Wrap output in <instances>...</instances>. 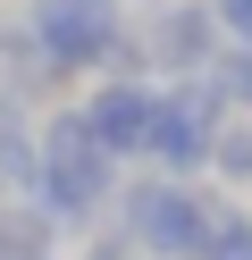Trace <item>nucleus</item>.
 <instances>
[{"label": "nucleus", "instance_id": "nucleus-4", "mask_svg": "<svg viewBox=\"0 0 252 260\" xmlns=\"http://www.w3.org/2000/svg\"><path fill=\"white\" fill-rule=\"evenodd\" d=\"M25 34L42 42V59L59 76H76V68H109V51L126 42V25H118V0H34Z\"/></svg>", "mask_w": 252, "mask_h": 260}, {"label": "nucleus", "instance_id": "nucleus-11", "mask_svg": "<svg viewBox=\"0 0 252 260\" xmlns=\"http://www.w3.org/2000/svg\"><path fill=\"white\" fill-rule=\"evenodd\" d=\"M210 168H218V176H252V126H218Z\"/></svg>", "mask_w": 252, "mask_h": 260}, {"label": "nucleus", "instance_id": "nucleus-10", "mask_svg": "<svg viewBox=\"0 0 252 260\" xmlns=\"http://www.w3.org/2000/svg\"><path fill=\"white\" fill-rule=\"evenodd\" d=\"M202 260H252V218H244V210H218V218H210V252H202Z\"/></svg>", "mask_w": 252, "mask_h": 260}, {"label": "nucleus", "instance_id": "nucleus-1", "mask_svg": "<svg viewBox=\"0 0 252 260\" xmlns=\"http://www.w3.org/2000/svg\"><path fill=\"white\" fill-rule=\"evenodd\" d=\"M34 159H42V210L50 218H93L101 202L118 193V159L93 143V126H84V109H59V118L34 135Z\"/></svg>", "mask_w": 252, "mask_h": 260}, {"label": "nucleus", "instance_id": "nucleus-12", "mask_svg": "<svg viewBox=\"0 0 252 260\" xmlns=\"http://www.w3.org/2000/svg\"><path fill=\"white\" fill-rule=\"evenodd\" d=\"M210 17H218V25H227V34H235V42H252V0H218Z\"/></svg>", "mask_w": 252, "mask_h": 260}, {"label": "nucleus", "instance_id": "nucleus-3", "mask_svg": "<svg viewBox=\"0 0 252 260\" xmlns=\"http://www.w3.org/2000/svg\"><path fill=\"white\" fill-rule=\"evenodd\" d=\"M218 126H227V101L210 92V76H177V84L151 101V143H143V159L160 176H193V168H210V151H218Z\"/></svg>", "mask_w": 252, "mask_h": 260}, {"label": "nucleus", "instance_id": "nucleus-7", "mask_svg": "<svg viewBox=\"0 0 252 260\" xmlns=\"http://www.w3.org/2000/svg\"><path fill=\"white\" fill-rule=\"evenodd\" d=\"M0 185H42V159H34V126L17 118V101H0Z\"/></svg>", "mask_w": 252, "mask_h": 260}, {"label": "nucleus", "instance_id": "nucleus-9", "mask_svg": "<svg viewBox=\"0 0 252 260\" xmlns=\"http://www.w3.org/2000/svg\"><path fill=\"white\" fill-rule=\"evenodd\" d=\"M210 92H218L227 109H252V42H235V51L210 59Z\"/></svg>", "mask_w": 252, "mask_h": 260}, {"label": "nucleus", "instance_id": "nucleus-5", "mask_svg": "<svg viewBox=\"0 0 252 260\" xmlns=\"http://www.w3.org/2000/svg\"><path fill=\"white\" fill-rule=\"evenodd\" d=\"M151 101H160V92L134 84V76H109L101 92H84V126H93V143H101L109 159H143V143H151Z\"/></svg>", "mask_w": 252, "mask_h": 260}, {"label": "nucleus", "instance_id": "nucleus-6", "mask_svg": "<svg viewBox=\"0 0 252 260\" xmlns=\"http://www.w3.org/2000/svg\"><path fill=\"white\" fill-rule=\"evenodd\" d=\"M218 59V17L202 9V0H177L160 25L143 34V68H168V76H193Z\"/></svg>", "mask_w": 252, "mask_h": 260}, {"label": "nucleus", "instance_id": "nucleus-2", "mask_svg": "<svg viewBox=\"0 0 252 260\" xmlns=\"http://www.w3.org/2000/svg\"><path fill=\"white\" fill-rule=\"evenodd\" d=\"M118 235L134 243L143 260H202L210 252V218L218 210L202 202V193H185L177 176H143V185H126L118 193Z\"/></svg>", "mask_w": 252, "mask_h": 260}, {"label": "nucleus", "instance_id": "nucleus-8", "mask_svg": "<svg viewBox=\"0 0 252 260\" xmlns=\"http://www.w3.org/2000/svg\"><path fill=\"white\" fill-rule=\"evenodd\" d=\"M0 260H50V210H0Z\"/></svg>", "mask_w": 252, "mask_h": 260}]
</instances>
